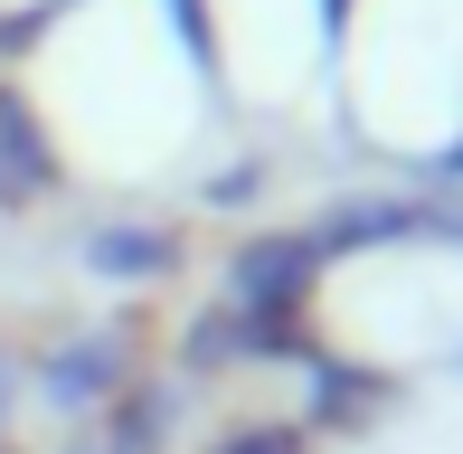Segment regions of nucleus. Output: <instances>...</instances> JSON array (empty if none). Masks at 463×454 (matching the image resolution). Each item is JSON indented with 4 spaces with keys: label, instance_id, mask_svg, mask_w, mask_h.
Masks as SVG:
<instances>
[{
    "label": "nucleus",
    "instance_id": "1",
    "mask_svg": "<svg viewBox=\"0 0 463 454\" xmlns=\"http://www.w3.org/2000/svg\"><path fill=\"white\" fill-rule=\"evenodd\" d=\"M38 190H57V142L38 133V114L19 95H0V209H19Z\"/></svg>",
    "mask_w": 463,
    "mask_h": 454
},
{
    "label": "nucleus",
    "instance_id": "2",
    "mask_svg": "<svg viewBox=\"0 0 463 454\" xmlns=\"http://www.w3.org/2000/svg\"><path fill=\"white\" fill-rule=\"evenodd\" d=\"M171 256H180V246L161 237V227H86V265H95V275H114V284L171 275Z\"/></svg>",
    "mask_w": 463,
    "mask_h": 454
},
{
    "label": "nucleus",
    "instance_id": "3",
    "mask_svg": "<svg viewBox=\"0 0 463 454\" xmlns=\"http://www.w3.org/2000/svg\"><path fill=\"white\" fill-rule=\"evenodd\" d=\"M38 388H48L57 407H95V398H114V341H67L48 369H38Z\"/></svg>",
    "mask_w": 463,
    "mask_h": 454
},
{
    "label": "nucleus",
    "instance_id": "4",
    "mask_svg": "<svg viewBox=\"0 0 463 454\" xmlns=\"http://www.w3.org/2000/svg\"><path fill=\"white\" fill-rule=\"evenodd\" d=\"M152 436H161V398H133L114 417V454H152Z\"/></svg>",
    "mask_w": 463,
    "mask_h": 454
},
{
    "label": "nucleus",
    "instance_id": "5",
    "mask_svg": "<svg viewBox=\"0 0 463 454\" xmlns=\"http://www.w3.org/2000/svg\"><path fill=\"white\" fill-rule=\"evenodd\" d=\"M10 398H19V369L0 360V436H10Z\"/></svg>",
    "mask_w": 463,
    "mask_h": 454
},
{
    "label": "nucleus",
    "instance_id": "6",
    "mask_svg": "<svg viewBox=\"0 0 463 454\" xmlns=\"http://www.w3.org/2000/svg\"><path fill=\"white\" fill-rule=\"evenodd\" d=\"M0 454H10V445H0Z\"/></svg>",
    "mask_w": 463,
    "mask_h": 454
}]
</instances>
